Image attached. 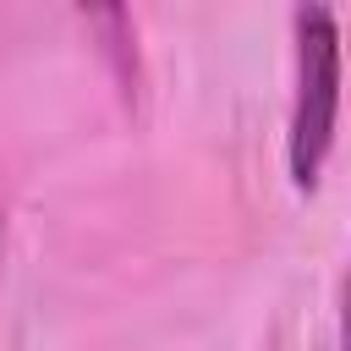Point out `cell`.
<instances>
[{"label":"cell","mask_w":351,"mask_h":351,"mask_svg":"<svg viewBox=\"0 0 351 351\" xmlns=\"http://www.w3.org/2000/svg\"><path fill=\"white\" fill-rule=\"evenodd\" d=\"M340 110V33L329 5L296 11V99H291V181L302 192L318 186V170L335 143Z\"/></svg>","instance_id":"1"}]
</instances>
